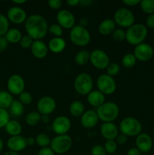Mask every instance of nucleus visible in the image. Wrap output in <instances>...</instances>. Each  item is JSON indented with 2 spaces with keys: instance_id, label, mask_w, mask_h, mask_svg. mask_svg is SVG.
Wrapping results in <instances>:
<instances>
[{
  "instance_id": "nucleus-35",
  "label": "nucleus",
  "mask_w": 154,
  "mask_h": 155,
  "mask_svg": "<svg viewBox=\"0 0 154 155\" xmlns=\"http://www.w3.org/2000/svg\"><path fill=\"white\" fill-rule=\"evenodd\" d=\"M104 148L107 154H115L118 148V145L115 140H107L104 143Z\"/></svg>"
},
{
  "instance_id": "nucleus-18",
  "label": "nucleus",
  "mask_w": 154,
  "mask_h": 155,
  "mask_svg": "<svg viewBox=\"0 0 154 155\" xmlns=\"http://www.w3.org/2000/svg\"><path fill=\"white\" fill-rule=\"evenodd\" d=\"M7 147L9 151H14L17 153L24 151L27 147V139L21 135L16 136H11L8 139Z\"/></svg>"
},
{
  "instance_id": "nucleus-37",
  "label": "nucleus",
  "mask_w": 154,
  "mask_h": 155,
  "mask_svg": "<svg viewBox=\"0 0 154 155\" xmlns=\"http://www.w3.org/2000/svg\"><path fill=\"white\" fill-rule=\"evenodd\" d=\"M10 114L6 109L0 108V129L5 128L10 121Z\"/></svg>"
},
{
  "instance_id": "nucleus-4",
  "label": "nucleus",
  "mask_w": 154,
  "mask_h": 155,
  "mask_svg": "<svg viewBox=\"0 0 154 155\" xmlns=\"http://www.w3.org/2000/svg\"><path fill=\"white\" fill-rule=\"evenodd\" d=\"M119 131L127 137H137L141 133L142 125L140 121L136 118L127 117L120 122Z\"/></svg>"
},
{
  "instance_id": "nucleus-31",
  "label": "nucleus",
  "mask_w": 154,
  "mask_h": 155,
  "mask_svg": "<svg viewBox=\"0 0 154 155\" xmlns=\"http://www.w3.org/2000/svg\"><path fill=\"white\" fill-rule=\"evenodd\" d=\"M90 61V52L87 50H81L75 56V62L79 66H83Z\"/></svg>"
},
{
  "instance_id": "nucleus-1",
  "label": "nucleus",
  "mask_w": 154,
  "mask_h": 155,
  "mask_svg": "<svg viewBox=\"0 0 154 155\" xmlns=\"http://www.w3.org/2000/svg\"><path fill=\"white\" fill-rule=\"evenodd\" d=\"M27 35L34 40H42L46 36L48 32V24L43 16L33 14L27 17L24 23Z\"/></svg>"
},
{
  "instance_id": "nucleus-42",
  "label": "nucleus",
  "mask_w": 154,
  "mask_h": 155,
  "mask_svg": "<svg viewBox=\"0 0 154 155\" xmlns=\"http://www.w3.org/2000/svg\"><path fill=\"white\" fill-rule=\"evenodd\" d=\"M19 100L24 105H28L30 104L33 101V96L29 92H23L21 95H19Z\"/></svg>"
},
{
  "instance_id": "nucleus-44",
  "label": "nucleus",
  "mask_w": 154,
  "mask_h": 155,
  "mask_svg": "<svg viewBox=\"0 0 154 155\" xmlns=\"http://www.w3.org/2000/svg\"><path fill=\"white\" fill-rule=\"evenodd\" d=\"M61 0H49L48 2V5L52 10H58L62 6Z\"/></svg>"
},
{
  "instance_id": "nucleus-14",
  "label": "nucleus",
  "mask_w": 154,
  "mask_h": 155,
  "mask_svg": "<svg viewBox=\"0 0 154 155\" xmlns=\"http://www.w3.org/2000/svg\"><path fill=\"white\" fill-rule=\"evenodd\" d=\"M134 55L137 61H147L150 60L154 54L152 47L149 44L143 42L136 45L134 49Z\"/></svg>"
},
{
  "instance_id": "nucleus-5",
  "label": "nucleus",
  "mask_w": 154,
  "mask_h": 155,
  "mask_svg": "<svg viewBox=\"0 0 154 155\" xmlns=\"http://www.w3.org/2000/svg\"><path fill=\"white\" fill-rule=\"evenodd\" d=\"M69 39L77 46H85L90 42L91 35L85 27L77 24L70 30Z\"/></svg>"
},
{
  "instance_id": "nucleus-27",
  "label": "nucleus",
  "mask_w": 154,
  "mask_h": 155,
  "mask_svg": "<svg viewBox=\"0 0 154 155\" xmlns=\"http://www.w3.org/2000/svg\"><path fill=\"white\" fill-rule=\"evenodd\" d=\"M5 37L7 39L8 43L16 44L20 42L23 35L21 30L17 28H10L5 35Z\"/></svg>"
},
{
  "instance_id": "nucleus-6",
  "label": "nucleus",
  "mask_w": 154,
  "mask_h": 155,
  "mask_svg": "<svg viewBox=\"0 0 154 155\" xmlns=\"http://www.w3.org/2000/svg\"><path fill=\"white\" fill-rule=\"evenodd\" d=\"M93 79L87 73H81L75 78L74 89L75 92L82 95H88L93 90Z\"/></svg>"
},
{
  "instance_id": "nucleus-10",
  "label": "nucleus",
  "mask_w": 154,
  "mask_h": 155,
  "mask_svg": "<svg viewBox=\"0 0 154 155\" xmlns=\"http://www.w3.org/2000/svg\"><path fill=\"white\" fill-rule=\"evenodd\" d=\"M90 62L98 70L107 69L110 63L107 53L101 49H95L90 52Z\"/></svg>"
},
{
  "instance_id": "nucleus-46",
  "label": "nucleus",
  "mask_w": 154,
  "mask_h": 155,
  "mask_svg": "<svg viewBox=\"0 0 154 155\" xmlns=\"http://www.w3.org/2000/svg\"><path fill=\"white\" fill-rule=\"evenodd\" d=\"M115 140H116L117 145H123L128 141V137L126 136H125L124 134H122V133H119V135H118V136L116 137V139Z\"/></svg>"
},
{
  "instance_id": "nucleus-36",
  "label": "nucleus",
  "mask_w": 154,
  "mask_h": 155,
  "mask_svg": "<svg viewBox=\"0 0 154 155\" xmlns=\"http://www.w3.org/2000/svg\"><path fill=\"white\" fill-rule=\"evenodd\" d=\"M9 29V21L7 17L0 14V36H5Z\"/></svg>"
},
{
  "instance_id": "nucleus-29",
  "label": "nucleus",
  "mask_w": 154,
  "mask_h": 155,
  "mask_svg": "<svg viewBox=\"0 0 154 155\" xmlns=\"http://www.w3.org/2000/svg\"><path fill=\"white\" fill-rule=\"evenodd\" d=\"M8 109V112L10 115H12L15 117H21L24 114V105L19 100H14Z\"/></svg>"
},
{
  "instance_id": "nucleus-19",
  "label": "nucleus",
  "mask_w": 154,
  "mask_h": 155,
  "mask_svg": "<svg viewBox=\"0 0 154 155\" xmlns=\"http://www.w3.org/2000/svg\"><path fill=\"white\" fill-rule=\"evenodd\" d=\"M119 128L113 122L103 123L101 127V134L104 139L107 140H115L119 135Z\"/></svg>"
},
{
  "instance_id": "nucleus-41",
  "label": "nucleus",
  "mask_w": 154,
  "mask_h": 155,
  "mask_svg": "<svg viewBox=\"0 0 154 155\" xmlns=\"http://www.w3.org/2000/svg\"><path fill=\"white\" fill-rule=\"evenodd\" d=\"M112 37L114 40L117 41V42H122V41L125 40L126 33L123 29L117 28L112 33Z\"/></svg>"
},
{
  "instance_id": "nucleus-50",
  "label": "nucleus",
  "mask_w": 154,
  "mask_h": 155,
  "mask_svg": "<svg viewBox=\"0 0 154 155\" xmlns=\"http://www.w3.org/2000/svg\"><path fill=\"white\" fill-rule=\"evenodd\" d=\"M127 155H142L141 152L137 148H131L127 152Z\"/></svg>"
},
{
  "instance_id": "nucleus-43",
  "label": "nucleus",
  "mask_w": 154,
  "mask_h": 155,
  "mask_svg": "<svg viewBox=\"0 0 154 155\" xmlns=\"http://www.w3.org/2000/svg\"><path fill=\"white\" fill-rule=\"evenodd\" d=\"M91 155H107L104 146L101 145H94L91 150Z\"/></svg>"
},
{
  "instance_id": "nucleus-54",
  "label": "nucleus",
  "mask_w": 154,
  "mask_h": 155,
  "mask_svg": "<svg viewBox=\"0 0 154 155\" xmlns=\"http://www.w3.org/2000/svg\"><path fill=\"white\" fill-rule=\"evenodd\" d=\"M88 23H89V21L88 20V18H83L79 21V25L82 26V27H85L86 28V26H88Z\"/></svg>"
},
{
  "instance_id": "nucleus-11",
  "label": "nucleus",
  "mask_w": 154,
  "mask_h": 155,
  "mask_svg": "<svg viewBox=\"0 0 154 155\" xmlns=\"http://www.w3.org/2000/svg\"><path fill=\"white\" fill-rule=\"evenodd\" d=\"M8 92L12 95H20L25 89V81L19 74H13L7 81Z\"/></svg>"
},
{
  "instance_id": "nucleus-20",
  "label": "nucleus",
  "mask_w": 154,
  "mask_h": 155,
  "mask_svg": "<svg viewBox=\"0 0 154 155\" xmlns=\"http://www.w3.org/2000/svg\"><path fill=\"white\" fill-rule=\"evenodd\" d=\"M99 121L97 112L94 110H88L85 111V113L80 117L81 125L85 129H91L98 124Z\"/></svg>"
},
{
  "instance_id": "nucleus-15",
  "label": "nucleus",
  "mask_w": 154,
  "mask_h": 155,
  "mask_svg": "<svg viewBox=\"0 0 154 155\" xmlns=\"http://www.w3.org/2000/svg\"><path fill=\"white\" fill-rule=\"evenodd\" d=\"M52 130L57 136L65 135L70 130L71 121L66 116H58L52 122Z\"/></svg>"
},
{
  "instance_id": "nucleus-59",
  "label": "nucleus",
  "mask_w": 154,
  "mask_h": 155,
  "mask_svg": "<svg viewBox=\"0 0 154 155\" xmlns=\"http://www.w3.org/2000/svg\"><path fill=\"white\" fill-rule=\"evenodd\" d=\"M143 155H148V154H143Z\"/></svg>"
},
{
  "instance_id": "nucleus-55",
  "label": "nucleus",
  "mask_w": 154,
  "mask_h": 155,
  "mask_svg": "<svg viewBox=\"0 0 154 155\" xmlns=\"http://www.w3.org/2000/svg\"><path fill=\"white\" fill-rule=\"evenodd\" d=\"M50 121V117L49 115H42V118H41V122L43 124H47Z\"/></svg>"
},
{
  "instance_id": "nucleus-30",
  "label": "nucleus",
  "mask_w": 154,
  "mask_h": 155,
  "mask_svg": "<svg viewBox=\"0 0 154 155\" xmlns=\"http://www.w3.org/2000/svg\"><path fill=\"white\" fill-rule=\"evenodd\" d=\"M41 118H42V115L39 112L33 110V111L29 112L26 115L25 122L28 126L34 127L41 122Z\"/></svg>"
},
{
  "instance_id": "nucleus-2",
  "label": "nucleus",
  "mask_w": 154,
  "mask_h": 155,
  "mask_svg": "<svg viewBox=\"0 0 154 155\" xmlns=\"http://www.w3.org/2000/svg\"><path fill=\"white\" fill-rule=\"evenodd\" d=\"M125 40L131 45H139L144 42L147 36L148 30L146 26L142 24H134L125 31Z\"/></svg>"
},
{
  "instance_id": "nucleus-33",
  "label": "nucleus",
  "mask_w": 154,
  "mask_h": 155,
  "mask_svg": "<svg viewBox=\"0 0 154 155\" xmlns=\"http://www.w3.org/2000/svg\"><path fill=\"white\" fill-rule=\"evenodd\" d=\"M137 63V59L133 53H128L122 58V64L125 68H132Z\"/></svg>"
},
{
  "instance_id": "nucleus-38",
  "label": "nucleus",
  "mask_w": 154,
  "mask_h": 155,
  "mask_svg": "<svg viewBox=\"0 0 154 155\" xmlns=\"http://www.w3.org/2000/svg\"><path fill=\"white\" fill-rule=\"evenodd\" d=\"M106 70H107V75L113 77L119 74V71H120V67L116 62H112V63L109 64Z\"/></svg>"
},
{
  "instance_id": "nucleus-53",
  "label": "nucleus",
  "mask_w": 154,
  "mask_h": 155,
  "mask_svg": "<svg viewBox=\"0 0 154 155\" xmlns=\"http://www.w3.org/2000/svg\"><path fill=\"white\" fill-rule=\"evenodd\" d=\"M93 2L91 0H79V5L84 7H87V6L91 5Z\"/></svg>"
},
{
  "instance_id": "nucleus-26",
  "label": "nucleus",
  "mask_w": 154,
  "mask_h": 155,
  "mask_svg": "<svg viewBox=\"0 0 154 155\" xmlns=\"http://www.w3.org/2000/svg\"><path fill=\"white\" fill-rule=\"evenodd\" d=\"M69 114L74 117H81L85 113V105L81 101L75 100L70 104L69 107Z\"/></svg>"
},
{
  "instance_id": "nucleus-8",
  "label": "nucleus",
  "mask_w": 154,
  "mask_h": 155,
  "mask_svg": "<svg viewBox=\"0 0 154 155\" xmlns=\"http://www.w3.org/2000/svg\"><path fill=\"white\" fill-rule=\"evenodd\" d=\"M113 21L116 25L119 26L122 28L130 27L134 24V15L128 8H120L117 9L113 15Z\"/></svg>"
},
{
  "instance_id": "nucleus-48",
  "label": "nucleus",
  "mask_w": 154,
  "mask_h": 155,
  "mask_svg": "<svg viewBox=\"0 0 154 155\" xmlns=\"http://www.w3.org/2000/svg\"><path fill=\"white\" fill-rule=\"evenodd\" d=\"M146 27H148L149 28L154 29V14L148 15L146 20Z\"/></svg>"
},
{
  "instance_id": "nucleus-45",
  "label": "nucleus",
  "mask_w": 154,
  "mask_h": 155,
  "mask_svg": "<svg viewBox=\"0 0 154 155\" xmlns=\"http://www.w3.org/2000/svg\"><path fill=\"white\" fill-rule=\"evenodd\" d=\"M8 42L4 36H0V52L5 51L8 47Z\"/></svg>"
},
{
  "instance_id": "nucleus-58",
  "label": "nucleus",
  "mask_w": 154,
  "mask_h": 155,
  "mask_svg": "<svg viewBox=\"0 0 154 155\" xmlns=\"http://www.w3.org/2000/svg\"><path fill=\"white\" fill-rule=\"evenodd\" d=\"M3 147H4V143H3L2 139L1 138H0V153H1V151H2Z\"/></svg>"
},
{
  "instance_id": "nucleus-34",
  "label": "nucleus",
  "mask_w": 154,
  "mask_h": 155,
  "mask_svg": "<svg viewBox=\"0 0 154 155\" xmlns=\"http://www.w3.org/2000/svg\"><path fill=\"white\" fill-rule=\"evenodd\" d=\"M139 5L144 13L149 15L154 14V0H141Z\"/></svg>"
},
{
  "instance_id": "nucleus-52",
  "label": "nucleus",
  "mask_w": 154,
  "mask_h": 155,
  "mask_svg": "<svg viewBox=\"0 0 154 155\" xmlns=\"http://www.w3.org/2000/svg\"><path fill=\"white\" fill-rule=\"evenodd\" d=\"M66 4L71 7H75L77 5H79V0H67L66 2Z\"/></svg>"
},
{
  "instance_id": "nucleus-47",
  "label": "nucleus",
  "mask_w": 154,
  "mask_h": 155,
  "mask_svg": "<svg viewBox=\"0 0 154 155\" xmlns=\"http://www.w3.org/2000/svg\"><path fill=\"white\" fill-rule=\"evenodd\" d=\"M54 151L51 150L50 147H46V148H42L38 152V155H54Z\"/></svg>"
},
{
  "instance_id": "nucleus-40",
  "label": "nucleus",
  "mask_w": 154,
  "mask_h": 155,
  "mask_svg": "<svg viewBox=\"0 0 154 155\" xmlns=\"http://www.w3.org/2000/svg\"><path fill=\"white\" fill-rule=\"evenodd\" d=\"M33 42H34V39L32 37H30L29 35L26 34L22 36L19 43L21 48H24V49H27V48H31Z\"/></svg>"
},
{
  "instance_id": "nucleus-60",
  "label": "nucleus",
  "mask_w": 154,
  "mask_h": 155,
  "mask_svg": "<svg viewBox=\"0 0 154 155\" xmlns=\"http://www.w3.org/2000/svg\"><path fill=\"white\" fill-rule=\"evenodd\" d=\"M113 155H119V154H113Z\"/></svg>"
},
{
  "instance_id": "nucleus-13",
  "label": "nucleus",
  "mask_w": 154,
  "mask_h": 155,
  "mask_svg": "<svg viewBox=\"0 0 154 155\" xmlns=\"http://www.w3.org/2000/svg\"><path fill=\"white\" fill-rule=\"evenodd\" d=\"M37 111L41 115H49L54 111L56 108V101L52 97L43 96L39 98L36 104Z\"/></svg>"
},
{
  "instance_id": "nucleus-49",
  "label": "nucleus",
  "mask_w": 154,
  "mask_h": 155,
  "mask_svg": "<svg viewBox=\"0 0 154 155\" xmlns=\"http://www.w3.org/2000/svg\"><path fill=\"white\" fill-rule=\"evenodd\" d=\"M140 0H123V4L128 6H136L140 4Z\"/></svg>"
},
{
  "instance_id": "nucleus-24",
  "label": "nucleus",
  "mask_w": 154,
  "mask_h": 155,
  "mask_svg": "<svg viewBox=\"0 0 154 155\" xmlns=\"http://www.w3.org/2000/svg\"><path fill=\"white\" fill-rule=\"evenodd\" d=\"M115 30H116V24L113 19L110 18L104 19L100 23L98 26V32L104 36L112 34Z\"/></svg>"
},
{
  "instance_id": "nucleus-56",
  "label": "nucleus",
  "mask_w": 154,
  "mask_h": 155,
  "mask_svg": "<svg viewBox=\"0 0 154 155\" xmlns=\"http://www.w3.org/2000/svg\"><path fill=\"white\" fill-rule=\"evenodd\" d=\"M12 2H13L14 4L17 5V6H18V5H23V4H24V3L27 2V0H13V1H12Z\"/></svg>"
},
{
  "instance_id": "nucleus-39",
  "label": "nucleus",
  "mask_w": 154,
  "mask_h": 155,
  "mask_svg": "<svg viewBox=\"0 0 154 155\" xmlns=\"http://www.w3.org/2000/svg\"><path fill=\"white\" fill-rule=\"evenodd\" d=\"M48 32L54 36V37H61L63 30L58 24H53L48 27Z\"/></svg>"
},
{
  "instance_id": "nucleus-7",
  "label": "nucleus",
  "mask_w": 154,
  "mask_h": 155,
  "mask_svg": "<svg viewBox=\"0 0 154 155\" xmlns=\"http://www.w3.org/2000/svg\"><path fill=\"white\" fill-rule=\"evenodd\" d=\"M72 139L69 135H59L53 138L51 141L50 148L54 154H63L68 152L72 148Z\"/></svg>"
},
{
  "instance_id": "nucleus-16",
  "label": "nucleus",
  "mask_w": 154,
  "mask_h": 155,
  "mask_svg": "<svg viewBox=\"0 0 154 155\" xmlns=\"http://www.w3.org/2000/svg\"><path fill=\"white\" fill-rule=\"evenodd\" d=\"M6 17L9 22L15 24H21L25 23L27 18V15L25 10H24L22 8L19 6H13L8 10Z\"/></svg>"
},
{
  "instance_id": "nucleus-23",
  "label": "nucleus",
  "mask_w": 154,
  "mask_h": 155,
  "mask_svg": "<svg viewBox=\"0 0 154 155\" xmlns=\"http://www.w3.org/2000/svg\"><path fill=\"white\" fill-rule=\"evenodd\" d=\"M87 101L91 106L98 108L105 103V95L98 90H92L87 95Z\"/></svg>"
},
{
  "instance_id": "nucleus-21",
  "label": "nucleus",
  "mask_w": 154,
  "mask_h": 155,
  "mask_svg": "<svg viewBox=\"0 0 154 155\" xmlns=\"http://www.w3.org/2000/svg\"><path fill=\"white\" fill-rule=\"evenodd\" d=\"M30 50L33 57L37 59L45 58L49 51L48 45L42 40H34Z\"/></svg>"
},
{
  "instance_id": "nucleus-25",
  "label": "nucleus",
  "mask_w": 154,
  "mask_h": 155,
  "mask_svg": "<svg viewBox=\"0 0 154 155\" xmlns=\"http://www.w3.org/2000/svg\"><path fill=\"white\" fill-rule=\"evenodd\" d=\"M5 129L6 133L11 136H20L22 133V126L18 121L15 120H10Z\"/></svg>"
},
{
  "instance_id": "nucleus-3",
  "label": "nucleus",
  "mask_w": 154,
  "mask_h": 155,
  "mask_svg": "<svg viewBox=\"0 0 154 155\" xmlns=\"http://www.w3.org/2000/svg\"><path fill=\"white\" fill-rule=\"evenodd\" d=\"M98 118L104 123L113 122L119 114V106L113 101H107L97 108Z\"/></svg>"
},
{
  "instance_id": "nucleus-17",
  "label": "nucleus",
  "mask_w": 154,
  "mask_h": 155,
  "mask_svg": "<svg viewBox=\"0 0 154 155\" xmlns=\"http://www.w3.org/2000/svg\"><path fill=\"white\" fill-rule=\"evenodd\" d=\"M136 148L141 153L146 154L149 152L152 147V138L147 133H141L136 137L135 139Z\"/></svg>"
},
{
  "instance_id": "nucleus-22",
  "label": "nucleus",
  "mask_w": 154,
  "mask_h": 155,
  "mask_svg": "<svg viewBox=\"0 0 154 155\" xmlns=\"http://www.w3.org/2000/svg\"><path fill=\"white\" fill-rule=\"evenodd\" d=\"M66 42L62 37H53L50 39L48 44V50L54 54H59L66 48Z\"/></svg>"
},
{
  "instance_id": "nucleus-57",
  "label": "nucleus",
  "mask_w": 154,
  "mask_h": 155,
  "mask_svg": "<svg viewBox=\"0 0 154 155\" xmlns=\"http://www.w3.org/2000/svg\"><path fill=\"white\" fill-rule=\"evenodd\" d=\"M4 155H19V154H18V153L14 152V151H7V152L5 153Z\"/></svg>"
},
{
  "instance_id": "nucleus-51",
  "label": "nucleus",
  "mask_w": 154,
  "mask_h": 155,
  "mask_svg": "<svg viewBox=\"0 0 154 155\" xmlns=\"http://www.w3.org/2000/svg\"><path fill=\"white\" fill-rule=\"evenodd\" d=\"M27 139V146H33L36 144V139L33 137H27L26 138Z\"/></svg>"
},
{
  "instance_id": "nucleus-12",
  "label": "nucleus",
  "mask_w": 154,
  "mask_h": 155,
  "mask_svg": "<svg viewBox=\"0 0 154 155\" xmlns=\"http://www.w3.org/2000/svg\"><path fill=\"white\" fill-rule=\"evenodd\" d=\"M57 22L63 29L71 30L75 24V18L72 12L66 9L59 11L56 15Z\"/></svg>"
},
{
  "instance_id": "nucleus-28",
  "label": "nucleus",
  "mask_w": 154,
  "mask_h": 155,
  "mask_svg": "<svg viewBox=\"0 0 154 155\" xmlns=\"http://www.w3.org/2000/svg\"><path fill=\"white\" fill-rule=\"evenodd\" d=\"M13 95L8 91H0V108L6 109L9 108L14 101Z\"/></svg>"
},
{
  "instance_id": "nucleus-32",
  "label": "nucleus",
  "mask_w": 154,
  "mask_h": 155,
  "mask_svg": "<svg viewBox=\"0 0 154 155\" xmlns=\"http://www.w3.org/2000/svg\"><path fill=\"white\" fill-rule=\"evenodd\" d=\"M35 139H36V144L41 148L50 146L51 139L45 133H39Z\"/></svg>"
},
{
  "instance_id": "nucleus-9",
  "label": "nucleus",
  "mask_w": 154,
  "mask_h": 155,
  "mask_svg": "<svg viewBox=\"0 0 154 155\" xmlns=\"http://www.w3.org/2000/svg\"><path fill=\"white\" fill-rule=\"evenodd\" d=\"M97 87L98 90L104 95H111L116 91V83L113 77L107 75V74H101L97 80Z\"/></svg>"
}]
</instances>
